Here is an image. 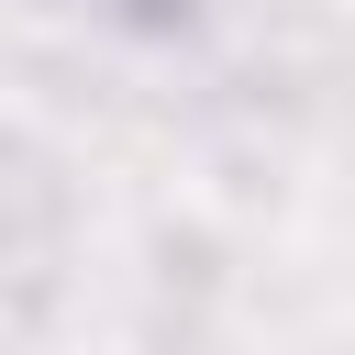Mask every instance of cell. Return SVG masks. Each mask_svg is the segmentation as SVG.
<instances>
[{
	"label": "cell",
	"instance_id": "1",
	"mask_svg": "<svg viewBox=\"0 0 355 355\" xmlns=\"http://www.w3.org/2000/svg\"><path fill=\"white\" fill-rule=\"evenodd\" d=\"M144 11H166V0H144Z\"/></svg>",
	"mask_w": 355,
	"mask_h": 355
}]
</instances>
